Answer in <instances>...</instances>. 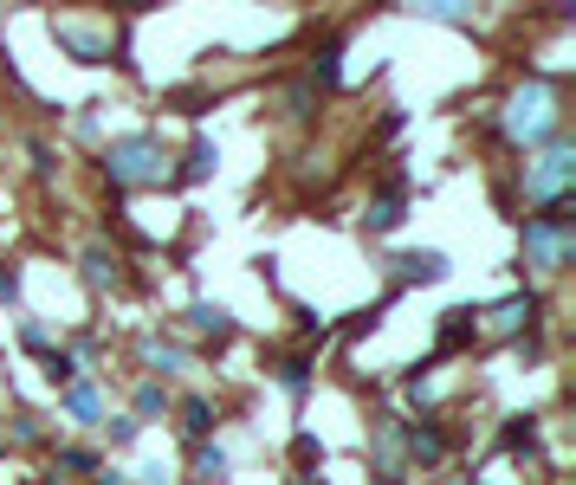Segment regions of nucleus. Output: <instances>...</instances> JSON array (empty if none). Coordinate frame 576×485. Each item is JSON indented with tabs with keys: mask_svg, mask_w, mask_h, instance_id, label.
Instances as JSON below:
<instances>
[{
	"mask_svg": "<svg viewBox=\"0 0 576 485\" xmlns=\"http://www.w3.org/2000/svg\"><path fill=\"white\" fill-rule=\"evenodd\" d=\"M104 169H111L117 188H136V182H162V175H169V162L156 156V143H149V136H130V143L111 149V162H104Z\"/></svg>",
	"mask_w": 576,
	"mask_h": 485,
	"instance_id": "obj_1",
	"label": "nucleus"
},
{
	"mask_svg": "<svg viewBox=\"0 0 576 485\" xmlns=\"http://www.w3.org/2000/svg\"><path fill=\"white\" fill-rule=\"evenodd\" d=\"M505 123H512L518 143H538V136L557 130V97L544 91V85H525V91L512 97V117H505Z\"/></svg>",
	"mask_w": 576,
	"mask_h": 485,
	"instance_id": "obj_2",
	"label": "nucleus"
},
{
	"mask_svg": "<svg viewBox=\"0 0 576 485\" xmlns=\"http://www.w3.org/2000/svg\"><path fill=\"white\" fill-rule=\"evenodd\" d=\"M570 175H576V156H570V143H557V149H544L538 156V169H531V201H564V188H570Z\"/></svg>",
	"mask_w": 576,
	"mask_h": 485,
	"instance_id": "obj_3",
	"label": "nucleus"
},
{
	"mask_svg": "<svg viewBox=\"0 0 576 485\" xmlns=\"http://www.w3.org/2000/svg\"><path fill=\"white\" fill-rule=\"evenodd\" d=\"M402 214H408V201H402V182H389V188L376 194V201H369L363 227H369V233H395V227H402Z\"/></svg>",
	"mask_w": 576,
	"mask_h": 485,
	"instance_id": "obj_4",
	"label": "nucleus"
},
{
	"mask_svg": "<svg viewBox=\"0 0 576 485\" xmlns=\"http://www.w3.org/2000/svg\"><path fill=\"white\" fill-rule=\"evenodd\" d=\"M389 266H395V285H434L447 272V259L428 246V253H402V259H389Z\"/></svg>",
	"mask_w": 576,
	"mask_h": 485,
	"instance_id": "obj_5",
	"label": "nucleus"
},
{
	"mask_svg": "<svg viewBox=\"0 0 576 485\" xmlns=\"http://www.w3.org/2000/svg\"><path fill=\"white\" fill-rule=\"evenodd\" d=\"M531 317H538V298H505L499 311H492V330H499V337H518Z\"/></svg>",
	"mask_w": 576,
	"mask_h": 485,
	"instance_id": "obj_6",
	"label": "nucleus"
},
{
	"mask_svg": "<svg viewBox=\"0 0 576 485\" xmlns=\"http://www.w3.org/2000/svg\"><path fill=\"white\" fill-rule=\"evenodd\" d=\"M195 485H227V453L221 447H195Z\"/></svg>",
	"mask_w": 576,
	"mask_h": 485,
	"instance_id": "obj_7",
	"label": "nucleus"
},
{
	"mask_svg": "<svg viewBox=\"0 0 576 485\" xmlns=\"http://www.w3.org/2000/svg\"><path fill=\"white\" fill-rule=\"evenodd\" d=\"M188 324H195L201 330V337H227V311H221V304H188Z\"/></svg>",
	"mask_w": 576,
	"mask_h": 485,
	"instance_id": "obj_8",
	"label": "nucleus"
},
{
	"mask_svg": "<svg viewBox=\"0 0 576 485\" xmlns=\"http://www.w3.org/2000/svg\"><path fill=\"white\" fill-rule=\"evenodd\" d=\"M182 427H188L195 440H208V434H214V408H208L201 395H188V401H182Z\"/></svg>",
	"mask_w": 576,
	"mask_h": 485,
	"instance_id": "obj_9",
	"label": "nucleus"
},
{
	"mask_svg": "<svg viewBox=\"0 0 576 485\" xmlns=\"http://www.w3.org/2000/svg\"><path fill=\"white\" fill-rule=\"evenodd\" d=\"M408 453H415L421 466H434V460H441V453H447V440L434 434V427H415V434H408Z\"/></svg>",
	"mask_w": 576,
	"mask_h": 485,
	"instance_id": "obj_10",
	"label": "nucleus"
},
{
	"mask_svg": "<svg viewBox=\"0 0 576 485\" xmlns=\"http://www.w3.org/2000/svg\"><path fill=\"white\" fill-rule=\"evenodd\" d=\"M143 356L162 369V376H182V369H188V356L175 350V343H143Z\"/></svg>",
	"mask_w": 576,
	"mask_h": 485,
	"instance_id": "obj_11",
	"label": "nucleus"
},
{
	"mask_svg": "<svg viewBox=\"0 0 576 485\" xmlns=\"http://www.w3.org/2000/svg\"><path fill=\"white\" fill-rule=\"evenodd\" d=\"M65 408H72L78 421H98V408H104V401H98V388H85V382H78V388H65Z\"/></svg>",
	"mask_w": 576,
	"mask_h": 485,
	"instance_id": "obj_12",
	"label": "nucleus"
},
{
	"mask_svg": "<svg viewBox=\"0 0 576 485\" xmlns=\"http://www.w3.org/2000/svg\"><path fill=\"white\" fill-rule=\"evenodd\" d=\"M466 330H473V311H447V324H441V350H460Z\"/></svg>",
	"mask_w": 576,
	"mask_h": 485,
	"instance_id": "obj_13",
	"label": "nucleus"
},
{
	"mask_svg": "<svg viewBox=\"0 0 576 485\" xmlns=\"http://www.w3.org/2000/svg\"><path fill=\"white\" fill-rule=\"evenodd\" d=\"M214 162H221V156H214V143H195V149H188V175H195V182H201V175H214Z\"/></svg>",
	"mask_w": 576,
	"mask_h": 485,
	"instance_id": "obj_14",
	"label": "nucleus"
},
{
	"mask_svg": "<svg viewBox=\"0 0 576 485\" xmlns=\"http://www.w3.org/2000/svg\"><path fill=\"white\" fill-rule=\"evenodd\" d=\"M279 382L292 388V395H305V356H285V363H279Z\"/></svg>",
	"mask_w": 576,
	"mask_h": 485,
	"instance_id": "obj_15",
	"label": "nucleus"
},
{
	"mask_svg": "<svg viewBox=\"0 0 576 485\" xmlns=\"http://www.w3.org/2000/svg\"><path fill=\"white\" fill-rule=\"evenodd\" d=\"M59 466H65V473H98V460H91L85 447H65V453H59Z\"/></svg>",
	"mask_w": 576,
	"mask_h": 485,
	"instance_id": "obj_16",
	"label": "nucleus"
},
{
	"mask_svg": "<svg viewBox=\"0 0 576 485\" xmlns=\"http://www.w3.org/2000/svg\"><path fill=\"white\" fill-rule=\"evenodd\" d=\"M85 266H91V272H85V279H91V285H111V279H117V259H104V253H91V259H85Z\"/></svg>",
	"mask_w": 576,
	"mask_h": 485,
	"instance_id": "obj_17",
	"label": "nucleus"
},
{
	"mask_svg": "<svg viewBox=\"0 0 576 485\" xmlns=\"http://www.w3.org/2000/svg\"><path fill=\"white\" fill-rule=\"evenodd\" d=\"M46 376H52V382H72L78 363H72V356H46Z\"/></svg>",
	"mask_w": 576,
	"mask_h": 485,
	"instance_id": "obj_18",
	"label": "nucleus"
},
{
	"mask_svg": "<svg viewBox=\"0 0 576 485\" xmlns=\"http://www.w3.org/2000/svg\"><path fill=\"white\" fill-rule=\"evenodd\" d=\"M162 408H169V401H162V388H156V382H149L143 395H136V414H162Z\"/></svg>",
	"mask_w": 576,
	"mask_h": 485,
	"instance_id": "obj_19",
	"label": "nucleus"
},
{
	"mask_svg": "<svg viewBox=\"0 0 576 485\" xmlns=\"http://www.w3.org/2000/svg\"><path fill=\"white\" fill-rule=\"evenodd\" d=\"M104 427H111L117 447H130V440H136V421H130V414H117V421H104Z\"/></svg>",
	"mask_w": 576,
	"mask_h": 485,
	"instance_id": "obj_20",
	"label": "nucleus"
},
{
	"mask_svg": "<svg viewBox=\"0 0 576 485\" xmlns=\"http://www.w3.org/2000/svg\"><path fill=\"white\" fill-rule=\"evenodd\" d=\"M428 20H466V7H454V0H434V7H421Z\"/></svg>",
	"mask_w": 576,
	"mask_h": 485,
	"instance_id": "obj_21",
	"label": "nucleus"
},
{
	"mask_svg": "<svg viewBox=\"0 0 576 485\" xmlns=\"http://www.w3.org/2000/svg\"><path fill=\"white\" fill-rule=\"evenodd\" d=\"M13 291H20V285H13V272H0V298H13Z\"/></svg>",
	"mask_w": 576,
	"mask_h": 485,
	"instance_id": "obj_22",
	"label": "nucleus"
},
{
	"mask_svg": "<svg viewBox=\"0 0 576 485\" xmlns=\"http://www.w3.org/2000/svg\"><path fill=\"white\" fill-rule=\"evenodd\" d=\"M382 485H395V473H389V479H382Z\"/></svg>",
	"mask_w": 576,
	"mask_h": 485,
	"instance_id": "obj_23",
	"label": "nucleus"
}]
</instances>
